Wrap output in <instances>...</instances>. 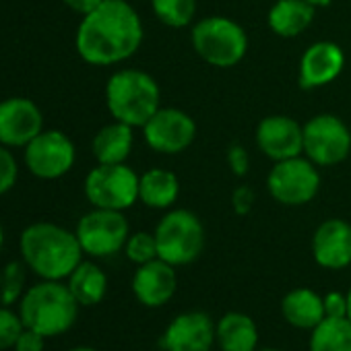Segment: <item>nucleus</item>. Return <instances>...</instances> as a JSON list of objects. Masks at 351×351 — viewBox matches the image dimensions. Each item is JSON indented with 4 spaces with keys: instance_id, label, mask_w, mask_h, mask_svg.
I'll return each instance as SVG.
<instances>
[{
    "instance_id": "obj_1",
    "label": "nucleus",
    "mask_w": 351,
    "mask_h": 351,
    "mask_svg": "<svg viewBox=\"0 0 351 351\" xmlns=\"http://www.w3.org/2000/svg\"><path fill=\"white\" fill-rule=\"evenodd\" d=\"M143 36V21L128 0H104L81 19L75 46L87 64L114 66L138 52Z\"/></svg>"
},
{
    "instance_id": "obj_2",
    "label": "nucleus",
    "mask_w": 351,
    "mask_h": 351,
    "mask_svg": "<svg viewBox=\"0 0 351 351\" xmlns=\"http://www.w3.org/2000/svg\"><path fill=\"white\" fill-rule=\"evenodd\" d=\"M19 252L27 269L48 281H66L85 254L77 234L52 221L27 226L19 236Z\"/></svg>"
},
{
    "instance_id": "obj_3",
    "label": "nucleus",
    "mask_w": 351,
    "mask_h": 351,
    "mask_svg": "<svg viewBox=\"0 0 351 351\" xmlns=\"http://www.w3.org/2000/svg\"><path fill=\"white\" fill-rule=\"evenodd\" d=\"M79 308L66 281L40 279L25 289L17 310L25 328H34L50 339L60 337L75 326Z\"/></svg>"
},
{
    "instance_id": "obj_4",
    "label": "nucleus",
    "mask_w": 351,
    "mask_h": 351,
    "mask_svg": "<svg viewBox=\"0 0 351 351\" xmlns=\"http://www.w3.org/2000/svg\"><path fill=\"white\" fill-rule=\"evenodd\" d=\"M161 91L157 81L138 69H122L112 73L106 83V106L114 120L132 128L145 122L161 108Z\"/></svg>"
},
{
    "instance_id": "obj_5",
    "label": "nucleus",
    "mask_w": 351,
    "mask_h": 351,
    "mask_svg": "<svg viewBox=\"0 0 351 351\" xmlns=\"http://www.w3.org/2000/svg\"><path fill=\"white\" fill-rule=\"evenodd\" d=\"M191 42L197 56L217 69L236 66L248 52V36L244 27L223 15H211L197 21Z\"/></svg>"
},
{
    "instance_id": "obj_6",
    "label": "nucleus",
    "mask_w": 351,
    "mask_h": 351,
    "mask_svg": "<svg viewBox=\"0 0 351 351\" xmlns=\"http://www.w3.org/2000/svg\"><path fill=\"white\" fill-rule=\"evenodd\" d=\"M157 254L171 267L195 263L205 248V228L197 213L189 209L167 211L155 228Z\"/></svg>"
},
{
    "instance_id": "obj_7",
    "label": "nucleus",
    "mask_w": 351,
    "mask_h": 351,
    "mask_svg": "<svg viewBox=\"0 0 351 351\" xmlns=\"http://www.w3.org/2000/svg\"><path fill=\"white\" fill-rule=\"evenodd\" d=\"M138 178L126 163H97L85 176L83 193L91 207L126 211L138 201Z\"/></svg>"
},
{
    "instance_id": "obj_8",
    "label": "nucleus",
    "mask_w": 351,
    "mask_h": 351,
    "mask_svg": "<svg viewBox=\"0 0 351 351\" xmlns=\"http://www.w3.org/2000/svg\"><path fill=\"white\" fill-rule=\"evenodd\" d=\"M267 189L271 197L281 205H308L320 189L318 165L312 163L306 155L275 161L267 176Z\"/></svg>"
},
{
    "instance_id": "obj_9",
    "label": "nucleus",
    "mask_w": 351,
    "mask_h": 351,
    "mask_svg": "<svg viewBox=\"0 0 351 351\" xmlns=\"http://www.w3.org/2000/svg\"><path fill=\"white\" fill-rule=\"evenodd\" d=\"M75 234L87 256L106 258L124 250L126 240L130 236V228L128 219L124 217V211L93 207L79 219Z\"/></svg>"
},
{
    "instance_id": "obj_10",
    "label": "nucleus",
    "mask_w": 351,
    "mask_h": 351,
    "mask_svg": "<svg viewBox=\"0 0 351 351\" xmlns=\"http://www.w3.org/2000/svg\"><path fill=\"white\" fill-rule=\"evenodd\" d=\"M351 151L349 126L335 114H316L304 124V155L318 167L337 165Z\"/></svg>"
},
{
    "instance_id": "obj_11",
    "label": "nucleus",
    "mask_w": 351,
    "mask_h": 351,
    "mask_svg": "<svg viewBox=\"0 0 351 351\" xmlns=\"http://www.w3.org/2000/svg\"><path fill=\"white\" fill-rule=\"evenodd\" d=\"M23 159L27 169L40 180H58L66 176L75 161L77 149L69 134L62 130H42L34 141L23 147Z\"/></svg>"
},
{
    "instance_id": "obj_12",
    "label": "nucleus",
    "mask_w": 351,
    "mask_h": 351,
    "mask_svg": "<svg viewBox=\"0 0 351 351\" xmlns=\"http://www.w3.org/2000/svg\"><path fill=\"white\" fill-rule=\"evenodd\" d=\"M197 136V122L178 108H159L143 126L147 147L161 155H178L186 151Z\"/></svg>"
},
{
    "instance_id": "obj_13",
    "label": "nucleus",
    "mask_w": 351,
    "mask_h": 351,
    "mask_svg": "<svg viewBox=\"0 0 351 351\" xmlns=\"http://www.w3.org/2000/svg\"><path fill=\"white\" fill-rule=\"evenodd\" d=\"M44 130V114L29 97H7L0 101V145L25 147Z\"/></svg>"
},
{
    "instance_id": "obj_14",
    "label": "nucleus",
    "mask_w": 351,
    "mask_h": 351,
    "mask_svg": "<svg viewBox=\"0 0 351 351\" xmlns=\"http://www.w3.org/2000/svg\"><path fill=\"white\" fill-rule=\"evenodd\" d=\"M217 341V324L201 310L176 316L163 332L165 351H211Z\"/></svg>"
},
{
    "instance_id": "obj_15",
    "label": "nucleus",
    "mask_w": 351,
    "mask_h": 351,
    "mask_svg": "<svg viewBox=\"0 0 351 351\" xmlns=\"http://www.w3.org/2000/svg\"><path fill=\"white\" fill-rule=\"evenodd\" d=\"M256 145L273 161H283L304 153V124L291 116L273 114L258 122Z\"/></svg>"
},
{
    "instance_id": "obj_16",
    "label": "nucleus",
    "mask_w": 351,
    "mask_h": 351,
    "mask_svg": "<svg viewBox=\"0 0 351 351\" xmlns=\"http://www.w3.org/2000/svg\"><path fill=\"white\" fill-rule=\"evenodd\" d=\"M345 69V52L335 42L322 40L308 46L300 58L298 81L302 89H320L330 85Z\"/></svg>"
},
{
    "instance_id": "obj_17",
    "label": "nucleus",
    "mask_w": 351,
    "mask_h": 351,
    "mask_svg": "<svg viewBox=\"0 0 351 351\" xmlns=\"http://www.w3.org/2000/svg\"><path fill=\"white\" fill-rule=\"evenodd\" d=\"M312 256L318 267L341 271L351 265V223L332 217L322 221L312 236Z\"/></svg>"
},
{
    "instance_id": "obj_18",
    "label": "nucleus",
    "mask_w": 351,
    "mask_h": 351,
    "mask_svg": "<svg viewBox=\"0 0 351 351\" xmlns=\"http://www.w3.org/2000/svg\"><path fill=\"white\" fill-rule=\"evenodd\" d=\"M176 289H178V277H176V267L169 263L155 258L136 267L132 277V293L138 304L147 308H161L173 298Z\"/></svg>"
},
{
    "instance_id": "obj_19",
    "label": "nucleus",
    "mask_w": 351,
    "mask_h": 351,
    "mask_svg": "<svg viewBox=\"0 0 351 351\" xmlns=\"http://www.w3.org/2000/svg\"><path fill=\"white\" fill-rule=\"evenodd\" d=\"M281 314L293 328L312 330L324 320L322 295L310 287H295L281 300Z\"/></svg>"
},
{
    "instance_id": "obj_20",
    "label": "nucleus",
    "mask_w": 351,
    "mask_h": 351,
    "mask_svg": "<svg viewBox=\"0 0 351 351\" xmlns=\"http://www.w3.org/2000/svg\"><path fill=\"white\" fill-rule=\"evenodd\" d=\"M180 197L178 176L163 167H153L138 178V201L151 209H169Z\"/></svg>"
},
{
    "instance_id": "obj_21",
    "label": "nucleus",
    "mask_w": 351,
    "mask_h": 351,
    "mask_svg": "<svg viewBox=\"0 0 351 351\" xmlns=\"http://www.w3.org/2000/svg\"><path fill=\"white\" fill-rule=\"evenodd\" d=\"M314 7L306 0H275L269 9L267 23L279 38H295L304 34L314 21Z\"/></svg>"
},
{
    "instance_id": "obj_22",
    "label": "nucleus",
    "mask_w": 351,
    "mask_h": 351,
    "mask_svg": "<svg viewBox=\"0 0 351 351\" xmlns=\"http://www.w3.org/2000/svg\"><path fill=\"white\" fill-rule=\"evenodd\" d=\"M132 130V126L118 120L99 128L91 141V151L97 163H126L134 145Z\"/></svg>"
},
{
    "instance_id": "obj_23",
    "label": "nucleus",
    "mask_w": 351,
    "mask_h": 351,
    "mask_svg": "<svg viewBox=\"0 0 351 351\" xmlns=\"http://www.w3.org/2000/svg\"><path fill=\"white\" fill-rule=\"evenodd\" d=\"M217 345L221 351H256L258 328L244 312H228L217 322Z\"/></svg>"
},
{
    "instance_id": "obj_24",
    "label": "nucleus",
    "mask_w": 351,
    "mask_h": 351,
    "mask_svg": "<svg viewBox=\"0 0 351 351\" xmlns=\"http://www.w3.org/2000/svg\"><path fill=\"white\" fill-rule=\"evenodd\" d=\"M66 285L79 306H97L108 293V275L93 261H81L66 277Z\"/></svg>"
},
{
    "instance_id": "obj_25",
    "label": "nucleus",
    "mask_w": 351,
    "mask_h": 351,
    "mask_svg": "<svg viewBox=\"0 0 351 351\" xmlns=\"http://www.w3.org/2000/svg\"><path fill=\"white\" fill-rule=\"evenodd\" d=\"M310 351H351V320L328 318L310 330Z\"/></svg>"
},
{
    "instance_id": "obj_26",
    "label": "nucleus",
    "mask_w": 351,
    "mask_h": 351,
    "mask_svg": "<svg viewBox=\"0 0 351 351\" xmlns=\"http://www.w3.org/2000/svg\"><path fill=\"white\" fill-rule=\"evenodd\" d=\"M153 15L171 29H182L197 15V0H151Z\"/></svg>"
},
{
    "instance_id": "obj_27",
    "label": "nucleus",
    "mask_w": 351,
    "mask_h": 351,
    "mask_svg": "<svg viewBox=\"0 0 351 351\" xmlns=\"http://www.w3.org/2000/svg\"><path fill=\"white\" fill-rule=\"evenodd\" d=\"M27 265L23 261H13L0 271V304L13 306L25 293L27 285Z\"/></svg>"
},
{
    "instance_id": "obj_28",
    "label": "nucleus",
    "mask_w": 351,
    "mask_h": 351,
    "mask_svg": "<svg viewBox=\"0 0 351 351\" xmlns=\"http://www.w3.org/2000/svg\"><path fill=\"white\" fill-rule=\"evenodd\" d=\"M124 254L136 267L159 258L155 234H149V232H134V234H130L128 240H126V246H124Z\"/></svg>"
},
{
    "instance_id": "obj_29",
    "label": "nucleus",
    "mask_w": 351,
    "mask_h": 351,
    "mask_svg": "<svg viewBox=\"0 0 351 351\" xmlns=\"http://www.w3.org/2000/svg\"><path fill=\"white\" fill-rule=\"evenodd\" d=\"M25 324L19 316V310L0 304V351L13 349Z\"/></svg>"
},
{
    "instance_id": "obj_30",
    "label": "nucleus",
    "mask_w": 351,
    "mask_h": 351,
    "mask_svg": "<svg viewBox=\"0 0 351 351\" xmlns=\"http://www.w3.org/2000/svg\"><path fill=\"white\" fill-rule=\"evenodd\" d=\"M19 178V165L11 147L0 145V197L7 195Z\"/></svg>"
},
{
    "instance_id": "obj_31",
    "label": "nucleus",
    "mask_w": 351,
    "mask_h": 351,
    "mask_svg": "<svg viewBox=\"0 0 351 351\" xmlns=\"http://www.w3.org/2000/svg\"><path fill=\"white\" fill-rule=\"evenodd\" d=\"M228 165H230L234 176H238V178H244V176L248 173V169H250V155H248L246 147L232 145L228 149Z\"/></svg>"
},
{
    "instance_id": "obj_32",
    "label": "nucleus",
    "mask_w": 351,
    "mask_h": 351,
    "mask_svg": "<svg viewBox=\"0 0 351 351\" xmlns=\"http://www.w3.org/2000/svg\"><path fill=\"white\" fill-rule=\"evenodd\" d=\"M324 302V316L328 318H347V293L328 291L322 295Z\"/></svg>"
},
{
    "instance_id": "obj_33",
    "label": "nucleus",
    "mask_w": 351,
    "mask_h": 351,
    "mask_svg": "<svg viewBox=\"0 0 351 351\" xmlns=\"http://www.w3.org/2000/svg\"><path fill=\"white\" fill-rule=\"evenodd\" d=\"M254 207V191L246 184H240L232 193V209L238 215H248Z\"/></svg>"
},
{
    "instance_id": "obj_34",
    "label": "nucleus",
    "mask_w": 351,
    "mask_h": 351,
    "mask_svg": "<svg viewBox=\"0 0 351 351\" xmlns=\"http://www.w3.org/2000/svg\"><path fill=\"white\" fill-rule=\"evenodd\" d=\"M13 349L15 351H44L46 349V337L34 328H23V332L19 335Z\"/></svg>"
},
{
    "instance_id": "obj_35",
    "label": "nucleus",
    "mask_w": 351,
    "mask_h": 351,
    "mask_svg": "<svg viewBox=\"0 0 351 351\" xmlns=\"http://www.w3.org/2000/svg\"><path fill=\"white\" fill-rule=\"evenodd\" d=\"M62 3L71 9V11H75V13H79L81 17H85L87 13H91L93 9H97L104 0H62Z\"/></svg>"
},
{
    "instance_id": "obj_36",
    "label": "nucleus",
    "mask_w": 351,
    "mask_h": 351,
    "mask_svg": "<svg viewBox=\"0 0 351 351\" xmlns=\"http://www.w3.org/2000/svg\"><path fill=\"white\" fill-rule=\"evenodd\" d=\"M306 3H310L314 9H320V7H328L332 0H306Z\"/></svg>"
},
{
    "instance_id": "obj_37",
    "label": "nucleus",
    "mask_w": 351,
    "mask_h": 351,
    "mask_svg": "<svg viewBox=\"0 0 351 351\" xmlns=\"http://www.w3.org/2000/svg\"><path fill=\"white\" fill-rule=\"evenodd\" d=\"M347 318L351 320V287L347 291Z\"/></svg>"
},
{
    "instance_id": "obj_38",
    "label": "nucleus",
    "mask_w": 351,
    "mask_h": 351,
    "mask_svg": "<svg viewBox=\"0 0 351 351\" xmlns=\"http://www.w3.org/2000/svg\"><path fill=\"white\" fill-rule=\"evenodd\" d=\"M3 246H5V230L0 226V252H3Z\"/></svg>"
},
{
    "instance_id": "obj_39",
    "label": "nucleus",
    "mask_w": 351,
    "mask_h": 351,
    "mask_svg": "<svg viewBox=\"0 0 351 351\" xmlns=\"http://www.w3.org/2000/svg\"><path fill=\"white\" fill-rule=\"evenodd\" d=\"M69 351H97V349H93V347H73Z\"/></svg>"
},
{
    "instance_id": "obj_40",
    "label": "nucleus",
    "mask_w": 351,
    "mask_h": 351,
    "mask_svg": "<svg viewBox=\"0 0 351 351\" xmlns=\"http://www.w3.org/2000/svg\"><path fill=\"white\" fill-rule=\"evenodd\" d=\"M256 351H281V349H275V347H267V349H256Z\"/></svg>"
}]
</instances>
